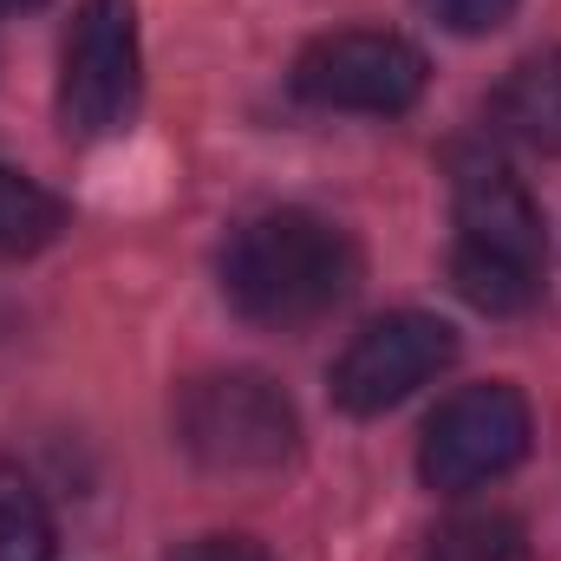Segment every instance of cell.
<instances>
[{
	"label": "cell",
	"instance_id": "30bf717a",
	"mask_svg": "<svg viewBox=\"0 0 561 561\" xmlns=\"http://www.w3.org/2000/svg\"><path fill=\"white\" fill-rule=\"evenodd\" d=\"M523 556V523L510 510H457L450 523L431 529L419 561H516Z\"/></svg>",
	"mask_w": 561,
	"mask_h": 561
},
{
	"label": "cell",
	"instance_id": "7c38bea8",
	"mask_svg": "<svg viewBox=\"0 0 561 561\" xmlns=\"http://www.w3.org/2000/svg\"><path fill=\"white\" fill-rule=\"evenodd\" d=\"M419 7L450 33H490V26H503L516 13V0H419Z\"/></svg>",
	"mask_w": 561,
	"mask_h": 561
},
{
	"label": "cell",
	"instance_id": "7a4b0ae2",
	"mask_svg": "<svg viewBox=\"0 0 561 561\" xmlns=\"http://www.w3.org/2000/svg\"><path fill=\"white\" fill-rule=\"evenodd\" d=\"M359 287V249L313 209H268L222 249V294L255 327H313Z\"/></svg>",
	"mask_w": 561,
	"mask_h": 561
},
{
	"label": "cell",
	"instance_id": "6da1fadb",
	"mask_svg": "<svg viewBox=\"0 0 561 561\" xmlns=\"http://www.w3.org/2000/svg\"><path fill=\"white\" fill-rule=\"evenodd\" d=\"M450 287L477 313H529L542 300V268H549V236L542 209L523 190V176L490 157L457 144L450 150Z\"/></svg>",
	"mask_w": 561,
	"mask_h": 561
},
{
	"label": "cell",
	"instance_id": "277c9868",
	"mask_svg": "<svg viewBox=\"0 0 561 561\" xmlns=\"http://www.w3.org/2000/svg\"><path fill=\"white\" fill-rule=\"evenodd\" d=\"M138 85V7L131 0H79L72 33L59 46V125L72 138H112L131 125Z\"/></svg>",
	"mask_w": 561,
	"mask_h": 561
},
{
	"label": "cell",
	"instance_id": "ba28073f",
	"mask_svg": "<svg viewBox=\"0 0 561 561\" xmlns=\"http://www.w3.org/2000/svg\"><path fill=\"white\" fill-rule=\"evenodd\" d=\"M490 118L503 138L529 144L542 157H561V46L510 66V79L490 92Z\"/></svg>",
	"mask_w": 561,
	"mask_h": 561
},
{
	"label": "cell",
	"instance_id": "8992f818",
	"mask_svg": "<svg viewBox=\"0 0 561 561\" xmlns=\"http://www.w3.org/2000/svg\"><path fill=\"white\" fill-rule=\"evenodd\" d=\"M424 53L405 33L379 26H340L300 46L294 59V92L320 112H366V118H399L424 99Z\"/></svg>",
	"mask_w": 561,
	"mask_h": 561
},
{
	"label": "cell",
	"instance_id": "52a82bcc",
	"mask_svg": "<svg viewBox=\"0 0 561 561\" xmlns=\"http://www.w3.org/2000/svg\"><path fill=\"white\" fill-rule=\"evenodd\" d=\"M450 359H457V327L450 320L419 313V307L379 313L333 359V405L353 412V419H379V412L405 405L419 386H431Z\"/></svg>",
	"mask_w": 561,
	"mask_h": 561
},
{
	"label": "cell",
	"instance_id": "9c48e42d",
	"mask_svg": "<svg viewBox=\"0 0 561 561\" xmlns=\"http://www.w3.org/2000/svg\"><path fill=\"white\" fill-rule=\"evenodd\" d=\"M66 236V203L26 170L0 163V262H26Z\"/></svg>",
	"mask_w": 561,
	"mask_h": 561
},
{
	"label": "cell",
	"instance_id": "8fae6325",
	"mask_svg": "<svg viewBox=\"0 0 561 561\" xmlns=\"http://www.w3.org/2000/svg\"><path fill=\"white\" fill-rule=\"evenodd\" d=\"M59 536H53V510L33 490L26 470L0 463V561H53Z\"/></svg>",
	"mask_w": 561,
	"mask_h": 561
},
{
	"label": "cell",
	"instance_id": "5b68a950",
	"mask_svg": "<svg viewBox=\"0 0 561 561\" xmlns=\"http://www.w3.org/2000/svg\"><path fill=\"white\" fill-rule=\"evenodd\" d=\"M529 437H536V419H529V399L516 386H503V379L457 386L424 424L419 477L444 496L483 490L529 457Z\"/></svg>",
	"mask_w": 561,
	"mask_h": 561
},
{
	"label": "cell",
	"instance_id": "3957f363",
	"mask_svg": "<svg viewBox=\"0 0 561 561\" xmlns=\"http://www.w3.org/2000/svg\"><path fill=\"white\" fill-rule=\"evenodd\" d=\"M176 444L216 477H268L294 463L300 419L262 373H196L176 392Z\"/></svg>",
	"mask_w": 561,
	"mask_h": 561
},
{
	"label": "cell",
	"instance_id": "5bb4252c",
	"mask_svg": "<svg viewBox=\"0 0 561 561\" xmlns=\"http://www.w3.org/2000/svg\"><path fill=\"white\" fill-rule=\"evenodd\" d=\"M26 7H46V0H0V13H26Z\"/></svg>",
	"mask_w": 561,
	"mask_h": 561
},
{
	"label": "cell",
	"instance_id": "4fadbf2b",
	"mask_svg": "<svg viewBox=\"0 0 561 561\" xmlns=\"http://www.w3.org/2000/svg\"><path fill=\"white\" fill-rule=\"evenodd\" d=\"M170 561H275V556H268L255 536H229V529H222V536H196V542H183Z\"/></svg>",
	"mask_w": 561,
	"mask_h": 561
}]
</instances>
